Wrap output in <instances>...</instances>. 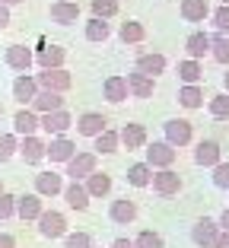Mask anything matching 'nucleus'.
I'll use <instances>...</instances> for the list:
<instances>
[{"instance_id": "obj_1", "label": "nucleus", "mask_w": 229, "mask_h": 248, "mask_svg": "<svg viewBox=\"0 0 229 248\" xmlns=\"http://www.w3.org/2000/svg\"><path fill=\"white\" fill-rule=\"evenodd\" d=\"M223 226H220V219H210V217H200L198 223L191 226V242L198 248H214L216 239H220Z\"/></svg>"}, {"instance_id": "obj_2", "label": "nucleus", "mask_w": 229, "mask_h": 248, "mask_svg": "<svg viewBox=\"0 0 229 248\" xmlns=\"http://www.w3.org/2000/svg\"><path fill=\"white\" fill-rule=\"evenodd\" d=\"M96 162H99V153L92 150V153H76L74 159L67 162V172L64 175H70V182H86L92 172H96Z\"/></svg>"}, {"instance_id": "obj_3", "label": "nucleus", "mask_w": 229, "mask_h": 248, "mask_svg": "<svg viewBox=\"0 0 229 248\" xmlns=\"http://www.w3.org/2000/svg\"><path fill=\"white\" fill-rule=\"evenodd\" d=\"M38 235L42 239H64L67 235V217L58 210H45L38 217Z\"/></svg>"}, {"instance_id": "obj_4", "label": "nucleus", "mask_w": 229, "mask_h": 248, "mask_svg": "<svg viewBox=\"0 0 229 248\" xmlns=\"http://www.w3.org/2000/svg\"><path fill=\"white\" fill-rule=\"evenodd\" d=\"M35 80L42 89H54V93H67V89L74 86V77H70V70H64V67H58V70H42L35 73Z\"/></svg>"}, {"instance_id": "obj_5", "label": "nucleus", "mask_w": 229, "mask_h": 248, "mask_svg": "<svg viewBox=\"0 0 229 248\" xmlns=\"http://www.w3.org/2000/svg\"><path fill=\"white\" fill-rule=\"evenodd\" d=\"M70 127H74V115H70L67 108L42 115V131L48 134V137H61V134H67Z\"/></svg>"}, {"instance_id": "obj_6", "label": "nucleus", "mask_w": 229, "mask_h": 248, "mask_svg": "<svg viewBox=\"0 0 229 248\" xmlns=\"http://www.w3.org/2000/svg\"><path fill=\"white\" fill-rule=\"evenodd\" d=\"M3 64L16 73H29V67L35 64V54H32L26 45H10L7 51H3Z\"/></svg>"}, {"instance_id": "obj_7", "label": "nucleus", "mask_w": 229, "mask_h": 248, "mask_svg": "<svg viewBox=\"0 0 229 248\" xmlns=\"http://www.w3.org/2000/svg\"><path fill=\"white\" fill-rule=\"evenodd\" d=\"M35 131H42V115L26 105V108H19L13 115V134H19V137H32Z\"/></svg>"}, {"instance_id": "obj_8", "label": "nucleus", "mask_w": 229, "mask_h": 248, "mask_svg": "<svg viewBox=\"0 0 229 248\" xmlns=\"http://www.w3.org/2000/svg\"><path fill=\"white\" fill-rule=\"evenodd\" d=\"M147 162L153 169H172V162H175V146L169 143V140H156V143L147 146Z\"/></svg>"}, {"instance_id": "obj_9", "label": "nucleus", "mask_w": 229, "mask_h": 248, "mask_svg": "<svg viewBox=\"0 0 229 248\" xmlns=\"http://www.w3.org/2000/svg\"><path fill=\"white\" fill-rule=\"evenodd\" d=\"M182 175H178L175 169H159V172H156L153 175V191L159 197H172V194H178V191H182Z\"/></svg>"}, {"instance_id": "obj_10", "label": "nucleus", "mask_w": 229, "mask_h": 248, "mask_svg": "<svg viewBox=\"0 0 229 248\" xmlns=\"http://www.w3.org/2000/svg\"><path fill=\"white\" fill-rule=\"evenodd\" d=\"M163 127H166V140H169L172 146H188L191 137H194L191 121H185V118H169Z\"/></svg>"}, {"instance_id": "obj_11", "label": "nucleus", "mask_w": 229, "mask_h": 248, "mask_svg": "<svg viewBox=\"0 0 229 248\" xmlns=\"http://www.w3.org/2000/svg\"><path fill=\"white\" fill-rule=\"evenodd\" d=\"M38 80H35V73H19L13 80V99L19 105H32V99L38 95Z\"/></svg>"}, {"instance_id": "obj_12", "label": "nucleus", "mask_w": 229, "mask_h": 248, "mask_svg": "<svg viewBox=\"0 0 229 248\" xmlns=\"http://www.w3.org/2000/svg\"><path fill=\"white\" fill-rule=\"evenodd\" d=\"M74 156H76V143L67 137V134L48 140V159H51V162H64V166H67Z\"/></svg>"}, {"instance_id": "obj_13", "label": "nucleus", "mask_w": 229, "mask_h": 248, "mask_svg": "<svg viewBox=\"0 0 229 248\" xmlns=\"http://www.w3.org/2000/svg\"><path fill=\"white\" fill-rule=\"evenodd\" d=\"M102 131H108V121H105L99 111H83V115L76 118V134H80V137H92L96 140Z\"/></svg>"}, {"instance_id": "obj_14", "label": "nucleus", "mask_w": 229, "mask_h": 248, "mask_svg": "<svg viewBox=\"0 0 229 248\" xmlns=\"http://www.w3.org/2000/svg\"><path fill=\"white\" fill-rule=\"evenodd\" d=\"M102 95L108 99L111 105H121L131 95V86H127V77H118V73H111V77H105L102 83Z\"/></svg>"}, {"instance_id": "obj_15", "label": "nucleus", "mask_w": 229, "mask_h": 248, "mask_svg": "<svg viewBox=\"0 0 229 248\" xmlns=\"http://www.w3.org/2000/svg\"><path fill=\"white\" fill-rule=\"evenodd\" d=\"M19 156L26 159V166H38L42 159H48V143H42L35 134L32 137H22L19 140Z\"/></svg>"}, {"instance_id": "obj_16", "label": "nucleus", "mask_w": 229, "mask_h": 248, "mask_svg": "<svg viewBox=\"0 0 229 248\" xmlns=\"http://www.w3.org/2000/svg\"><path fill=\"white\" fill-rule=\"evenodd\" d=\"M45 213V204H42V194H19L16 197V217L19 219H35L38 223V217Z\"/></svg>"}, {"instance_id": "obj_17", "label": "nucleus", "mask_w": 229, "mask_h": 248, "mask_svg": "<svg viewBox=\"0 0 229 248\" xmlns=\"http://www.w3.org/2000/svg\"><path fill=\"white\" fill-rule=\"evenodd\" d=\"M64 175H58V172H38L35 175V194L42 197H58L64 194Z\"/></svg>"}, {"instance_id": "obj_18", "label": "nucleus", "mask_w": 229, "mask_h": 248, "mask_svg": "<svg viewBox=\"0 0 229 248\" xmlns=\"http://www.w3.org/2000/svg\"><path fill=\"white\" fill-rule=\"evenodd\" d=\"M194 162H198V166H204V169L220 166V162H223V150H220V143H216V140H200L198 150H194Z\"/></svg>"}, {"instance_id": "obj_19", "label": "nucleus", "mask_w": 229, "mask_h": 248, "mask_svg": "<svg viewBox=\"0 0 229 248\" xmlns=\"http://www.w3.org/2000/svg\"><path fill=\"white\" fill-rule=\"evenodd\" d=\"M64 61H67V51L61 45H45V48L35 51V64L42 70H58V67H64Z\"/></svg>"}, {"instance_id": "obj_20", "label": "nucleus", "mask_w": 229, "mask_h": 248, "mask_svg": "<svg viewBox=\"0 0 229 248\" xmlns=\"http://www.w3.org/2000/svg\"><path fill=\"white\" fill-rule=\"evenodd\" d=\"M29 108H35L38 115H48V111H61V108H64V93H54V89H38V95L32 99Z\"/></svg>"}, {"instance_id": "obj_21", "label": "nucleus", "mask_w": 229, "mask_h": 248, "mask_svg": "<svg viewBox=\"0 0 229 248\" xmlns=\"http://www.w3.org/2000/svg\"><path fill=\"white\" fill-rule=\"evenodd\" d=\"M108 219H111V223H118V226L134 223V219H137V204H134V201H127V197H121V201H111Z\"/></svg>"}, {"instance_id": "obj_22", "label": "nucleus", "mask_w": 229, "mask_h": 248, "mask_svg": "<svg viewBox=\"0 0 229 248\" xmlns=\"http://www.w3.org/2000/svg\"><path fill=\"white\" fill-rule=\"evenodd\" d=\"M127 86H131L134 99H150V95L156 93V80H153V77H147V73H140V70L127 73Z\"/></svg>"}, {"instance_id": "obj_23", "label": "nucleus", "mask_w": 229, "mask_h": 248, "mask_svg": "<svg viewBox=\"0 0 229 248\" xmlns=\"http://www.w3.org/2000/svg\"><path fill=\"white\" fill-rule=\"evenodd\" d=\"M118 134H121V146H124V150H140V146H147V127H143V124L127 121Z\"/></svg>"}, {"instance_id": "obj_24", "label": "nucleus", "mask_w": 229, "mask_h": 248, "mask_svg": "<svg viewBox=\"0 0 229 248\" xmlns=\"http://www.w3.org/2000/svg\"><path fill=\"white\" fill-rule=\"evenodd\" d=\"M80 19V7H76L74 0H54L51 3V22L58 26H70V22Z\"/></svg>"}, {"instance_id": "obj_25", "label": "nucleus", "mask_w": 229, "mask_h": 248, "mask_svg": "<svg viewBox=\"0 0 229 248\" xmlns=\"http://www.w3.org/2000/svg\"><path fill=\"white\" fill-rule=\"evenodd\" d=\"M178 80H182V86H198V83L204 80V67H200V61H194V58L182 61V64H178Z\"/></svg>"}, {"instance_id": "obj_26", "label": "nucleus", "mask_w": 229, "mask_h": 248, "mask_svg": "<svg viewBox=\"0 0 229 248\" xmlns=\"http://www.w3.org/2000/svg\"><path fill=\"white\" fill-rule=\"evenodd\" d=\"M214 13L207 0H182V19L185 22H204Z\"/></svg>"}, {"instance_id": "obj_27", "label": "nucleus", "mask_w": 229, "mask_h": 248, "mask_svg": "<svg viewBox=\"0 0 229 248\" xmlns=\"http://www.w3.org/2000/svg\"><path fill=\"white\" fill-rule=\"evenodd\" d=\"M166 64H169L166 54H140L134 70H140V73H147V77H153V80H156L159 73H166Z\"/></svg>"}, {"instance_id": "obj_28", "label": "nucleus", "mask_w": 229, "mask_h": 248, "mask_svg": "<svg viewBox=\"0 0 229 248\" xmlns=\"http://www.w3.org/2000/svg\"><path fill=\"white\" fill-rule=\"evenodd\" d=\"M89 197H92V194L86 191V185H83V182H70L64 188V201L74 207V210H86V207H89Z\"/></svg>"}, {"instance_id": "obj_29", "label": "nucleus", "mask_w": 229, "mask_h": 248, "mask_svg": "<svg viewBox=\"0 0 229 248\" xmlns=\"http://www.w3.org/2000/svg\"><path fill=\"white\" fill-rule=\"evenodd\" d=\"M185 51H188V58L200 61L204 54H210V35L207 32H191V35L185 38Z\"/></svg>"}, {"instance_id": "obj_30", "label": "nucleus", "mask_w": 229, "mask_h": 248, "mask_svg": "<svg viewBox=\"0 0 229 248\" xmlns=\"http://www.w3.org/2000/svg\"><path fill=\"white\" fill-rule=\"evenodd\" d=\"M127 185H134V188L153 185V166H150V162H134V166L127 169Z\"/></svg>"}, {"instance_id": "obj_31", "label": "nucleus", "mask_w": 229, "mask_h": 248, "mask_svg": "<svg viewBox=\"0 0 229 248\" xmlns=\"http://www.w3.org/2000/svg\"><path fill=\"white\" fill-rule=\"evenodd\" d=\"M92 150H96V153H102V156H111V153H118L121 150V134L118 131H102L96 137V146H92Z\"/></svg>"}, {"instance_id": "obj_32", "label": "nucleus", "mask_w": 229, "mask_h": 248, "mask_svg": "<svg viewBox=\"0 0 229 248\" xmlns=\"http://www.w3.org/2000/svg\"><path fill=\"white\" fill-rule=\"evenodd\" d=\"M118 38H121L124 45H137V42H143V38H147V29H143V22H137V19H127V22H121Z\"/></svg>"}, {"instance_id": "obj_33", "label": "nucleus", "mask_w": 229, "mask_h": 248, "mask_svg": "<svg viewBox=\"0 0 229 248\" xmlns=\"http://www.w3.org/2000/svg\"><path fill=\"white\" fill-rule=\"evenodd\" d=\"M210 58L216 64H229V35H223V32L210 35Z\"/></svg>"}, {"instance_id": "obj_34", "label": "nucleus", "mask_w": 229, "mask_h": 248, "mask_svg": "<svg viewBox=\"0 0 229 248\" xmlns=\"http://www.w3.org/2000/svg\"><path fill=\"white\" fill-rule=\"evenodd\" d=\"M83 35H86V42H105V38L111 35V26H108L105 19H99V16H92V19L86 22Z\"/></svg>"}, {"instance_id": "obj_35", "label": "nucleus", "mask_w": 229, "mask_h": 248, "mask_svg": "<svg viewBox=\"0 0 229 248\" xmlns=\"http://www.w3.org/2000/svg\"><path fill=\"white\" fill-rule=\"evenodd\" d=\"M83 185H86V191L92 197H105L111 191V175H105V172H92V175H89Z\"/></svg>"}, {"instance_id": "obj_36", "label": "nucleus", "mask_w": 229, "mask_h": 248, "mask_svg": "<svg viewBox=\"0 0 229 248\" xmlns=\"http://www.w3.org/2000/svg\"><path fill=\"white\" fill-rule=\"evenodd\" d=\"M178 102L185 108H200L204 105V89L200 86H182L178 89Z\"/></svg>"}, {"instance_id": "obj_37", "label": "nucleus", "mask_w": 229, "mask_h": 248, "mask_svg": "<svg viewBox=\"0 0 229 248\" xmlns=\"http://www.w3.org/2000/svg\"><path fill=\"white\" fill-rule=\"evenodd\" d=\"M19 153V134H0V162L13 159Z\"/></svg>"}, {"instance_id": "obj_38", "label": "nucleus", "mask_w": 229, "mask_h": 248, "mask_svg": "<svg viewBox=\"0 0 229 248\" xmlns=\"http://www.w3.org/2000/svg\"><path fill=\"white\" fill-rule=\"evenodd\" d=\"M134 245L137 248H166V239L159 232H153V229H143V232L134 239Z\"/></svg>"}, {"instance_id": "obj_39", "label": "nucleus", "mask_w": 229, "mask_h": 248, "mask_svg": "<svg viewBox=\"0 0 229 248\" xmlns=\"http://www.w3.org/2000/svg\"><path fill=\"white\" fill-rule=\"evenodd\" d=\"M207 111L214 118H229V93H220L207 102Z\"/></svg>"}, {"instance_id": "obj_40", "label": "nucleus", "mask_w": 229, "mask_h": 248, "mask_svg": "<svg viewBox=\"0 0 229 248\" xmlns=\"http://www.w3.org/2000/svg\"><path fill=\"white\" fill-rule=\"evenodd\" d=\"M210 19H214V29H216V32L229 35V3H220V7L210 13Z\"/></svg>"}, {"instance_id": "obj_41", "label": "nucleus", "mask_w": 229, "mask_h": 248, "mask_svg": "<svg viewBox=\"0 0 229 248\" xmlns=\"http://www.w3.org/2000/svg\"><path fill=\"white\" fill-rule=\"evenodd\" d=\"M118 13V0H92V16L99 19H111Z\"/></svg>"}, {"instance_id": "obj_42", "label": "nucleus", "mask_w": 229, "mask_h": 248, "mask_svg": "<svg viewBox=\"0 0 229 248\" xmlns=\"http://www.w3.org/2000/svg\"><path fill=\"white\" fill-rule=\"evenodd\" d=\"M64 248H92V239H89V232H67Z\"/></svg>"}, {"instance_id": "obj_43", "label": "nucleus", "mask_w": 229, "mask_h": 248, "mask_svg": "<svg viewBox=\"0 0 229 248\" xmlns=\"http://www.w3.org/2000/svg\"><path fill=\"white\" fill-rule=\"evenodd\" d=\"M10 217H16V194H0V223L3 219H10Z\"/></svg>"}, {"instance_id": "obj_44", "label": "nucleus", "mask_w": 229, "mask_h": 248, "mask_svg": "<svg viewBox=\"0 0 229 248\" xmlns=\"http://www.w3.org/2000/svg\"><path fill=\"white\" fill-rule=\"evenodd\" d=\"M214 185L220 191H229V162H220V166H214Z\"/></svg>"}, {"instance_id": "obj_45", "label": "nucleus", "mask_w": 229, "mask_h": 248, "mask_svg": "<svg viewBox=\"0 0 229 248\" xmlns=\"http://www.w3.org/2000/svg\"><path fill=\"white\" fill-rule=\"evenodd\" d=\"M7 26H10V7H7V3H0V32L7 29Z\"/></svg>"}, {"instance_id": "obj_46", "label": "nucleus", "mask_w": 229, "mask_h": 248, "mask_svg": "<svg viewBox=\"0 0 229 248\" xmlns=\"http://www.w3.org/2000/svg\"><path fill=\"white\" fill-rule=\"evenodd\" d=\"M0 248H16V239L10 232H0Z\"/></svg>"}, {"instance_id": "obj_47", "label": "nucleus", "mask_w": 229, "mask_h": 248, "mask_svg": "<svg viewBox=\"0 0 229 248\" xmlns=\"http://www.w3.org/2000/svg\"><path fill=\"white\" fill-rule=\"evenodd\" d=\"M111 248H137V245H134L131 239H115V242H111Z\"/></svg>"}, {"instance_id": "obj_48", "label": "nucleus", "mask_w": 229, "mask_h": 248, "mask_svg": "<svg viewBox=\"0 0 229 248\" xmlns=\"http://www.w3.org/2000/svg\"><path fill=\"white\" fill-rule=\"evenodd\" d=\"M214 248H229V232H226V229L220 232V239H216V245H214Z\"/></svg>"}, {"instance_id": "obj_49", "label": "nucleus", "mask_w": 229, "mask_h": 248, "mask_svg": "<svg viewBox=\"0 0 229 248\" xmlns=\"http://www.w3.org/2000/svg\"><path fill=\"white\" fill-rule=\"evenodd\" d=\"M220 226H223V229H226V232H229V207H226V210L220 213Z\"/></svg>"}, {"instance_id": "obj_50", "label": "nucleus", "mask_w": 229, "mask_h": 248, "mask_svg": "<svg viewBox=\"0 0 229 248\" xmlns=\"http://www.w3.org/2000/svg\"><path fill=\"white\" fill-rule=\"evenodd\" d=\"M0 3H7V7H16V3H22V0H0Z\"/></svg>"}, {"instance_id": "obj_51", "label": "nucleus", "mask_w": 229, "mask_h": 248, "mask_svg": "<svg viewBox=\"0 0 229 248\" xmlns=\"http://www.w3.org/2000/svg\"><path fill=\"white\" fill-rule=\"evenodd\" d=\"M223 89H226V93H229V73H226V77H223Z\"/></svg>"}, {"instance_id": "obj_52", "label": "nucleus", "mask_w": 229, "mask_h": 248, "mask_svg": "<svg viewBox=\"0 0 229 248\" xmlns=\"http://www.w3.org/2000/svg\"><path fill=\"white\" fill-rule=\"evenodd\" d=\"M0 118H3V105H0Z\"/></svg>"}, {"instance_id": "obj_53", "label": "nucleus", "mask_w": 229, "mask_h": 248, "mask_svg": "<svg viewBox=\"0 0 229 248\" xmlns=\"http://www.w3.org/2000/svg\"><path fill=\"white\" fill-rule=\"evenodd\" d=\"M0 194H3V182H0Z\"/></svg>"}, {"instance_id": "obj_54", "label": "nucleus", "mask_w": 229, "mask_h": 248, "mask_svg": "<svg viewBox=\"0 0 229 248\" xmlns=\"http://www.w3.org/2000/svg\"><path fill=\"white\" fill-rule=\"evenodd\" d=\"M223 3H229V0H223Z\"/></svg>"}]
</instances>
